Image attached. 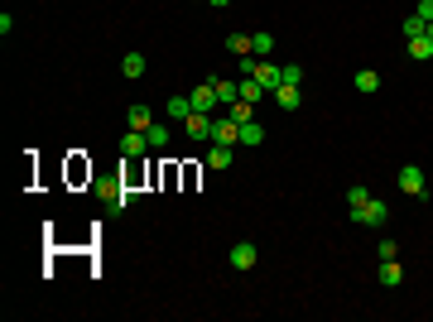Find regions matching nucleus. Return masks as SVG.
<instances>
[{
  "mask_svg": "<svg viewBox=\"0 0 433 322\" xmlns=\"http://www.w3.org/2000/svg\"><path fill=\"white\" fill-rule=\"evenodd\" d=\"M395 183H400V193H405V198H429V178H424V169H419V164H405V169L395 173Z\"/></svg>",
  "mask_w": 433,
  "mask_h": 322,
  "instance_id": "obj_1",
  "label": "nucleus"
},
{
  "mask_svg": "<svg viewBox=\"0 0 433 322\" xmlns=\"http://www.w3.org/2000/svg\"><path fill=\"white\" fill-rule=\"evenodd\" d=\"M351 221H356V226H371V231H380V226L390 221V207H385L380 198H371L366 207H351Z\"/></svg>",
  "mask_w": 433,
  "mask_h": 322,
  "instance_id": "obj_2",
  "label": "nucleus"
},
{
  "mask_svg": "<svg viewBox=\"0 0 433 322\" xmlns=\"http://www.w3.org/2000/svg\"><path fill=\"white\" fill-rule=\"evenodd\" d=\"M226 260H231V269H255V260H260V250H255L250 240H236Z\"/></svg>",
  "mask_w": 433,
  "mask_h": 322,
  "instance_id": "obj_3",
  "label": "nucleus"
},
{
  "mask_svg": "<svg viewBox=\"0 0 433 322\" xmlns=\"http://www.w3.org/2000/svg\"><path fill=\"white\" fill-rule=\"evenodd\" d=\"M188 102H193V111L212 115V111H217V87H212V82H198V87L188 92Z\"/></svg>",
  "mask_w": 433,
  "mask_h": 322,
  "instance_id": "obj_4",
  "label": "nucleus"
},
{
  "mask_svg": "<svg viewBox=\"0 0 433 322\" xmlns=\"http://www.w3.org/2000/svg\"><path fill=\"white\" fill-rule=\"evenodd\" d=\"M183 130H188V140H212V115H203V111H193L188 120H183Z\"/></svg>",
  "mask_w": 433,
  "mask_h": 322,
  "instance_id": "obj_5",
  "label": "nucleus"
},
{
  "mask_svg": "<svg viewBox=\"0 0 433 322\" xmlns=\"http://www.w3.org/2000/svg\"><path fill=\"white\" fill-rule=\"evenodd\" d=\"M270 97H275V106H279V111H299V106H304V92H299V87H289V82H279Z\"/></svg>",
  "mask_w": 433,
  "mask_h": 322,
  "instance_id": "obj_6",
  "label": "nucleus"
},
{
  "mask_svg": "<svg viewBox=\"0 0 433 322\" xmlns=\"http://www.w3.org/2000/svg\"><path fill=\"white\" fill-rule=\"evenodd\" d=\"M212 140H217V144H231V149H236V144H241V125H236L231 115H226V120H212Z\"/></svg>",
  "mask_w": 433,
  "mask_h": 322,
  "instance_id": "obj_7",
  "label": "nucleus"
},
{
  "mask_svg": "<svg viewBox=\"0 0 433 322\" xmlns=\"http://www.w3.org/2000/svg\"><path fill=\"white\" fill-rule=\"evenodd\" d=\"M250 77H255V82H260V87H265V92H275V87H279V82H284V77H279V68H275V63H270V58H260V63H255V73H250Z\"/></svg>",
  "mask_w": 433,
  "mask_h": 322,
  "instance_id": "obj_8",
  "label": "nucleus"
},
{
  "mask_svg": "<svg viewBox=\"0 0 433 322\" xmlns=\"http://www.w3.org/2000/svg\"><path fill=\"white\" fill-rule=\"evenodd\" d=\"M120 154H125V159H140V154H149V140H145V130H125V140H120Z\"/></svg>",
  "mask_w": 433,
  "mask_h": 322,
  "instance_id": "obj_9",
  "label": "nucleus"
},
{
  "mask_svg": "<svg viewBox=\"0 0 433 322\" xmlns=\"http://www.w3.org/2000/svg\"><path fill=\"white\" fill-rule=\"evenodd\" d=\"M212 87H217V106H236L241 102V87L231 77H212Z\"/></svg>",
  "mask_w": 433,
  "mask_h": 322,
  "instance_id": "obj_10",
  "label": "nucleus"
},
{
  "mask_svg": "<svg viewBox=\"0 0 433 322\" xmlns=\"http://www.w3.org/2000/svg\"><path fill=\"white\" fill-rule=\"evenodd\" d=\"M125 125H130V130H149V125H154V111H149V106H140V102H135V106L125 111Z\"/></svg>",
  "mask_w": 433,
  "mask_h": 322,
  "instance_id": "obj_11",
  "label": "nucleus"
},
{
  "mask_svg": "<svg viewBox=\"0 0 433 322\" xmlns=\"http://www.w3.org/2000/svg\"><path fill=\"white\" fill-rule=\"evenodd\" d=\"M231 159H236V149L212 140V149H208V169H231Z\"/></svg>",
  "mask_w": 433,
  "mask_h": 322,
  "instance_id": "obj_12",
  "label": "nucleus"
},
{
  "mask_svg": "<svg viewBox=\"0 0 433 322\" xmlns=\"http://www.w3.org/2000/svg\"><path fill=\"white\" fill-rule=\"evenodd\" d=\"M380 284H385V289H400V284H405L400 260H380Z\"/></svg>",
  "mask_w": 433,
  "mask_h": 322,
  "instance_id": "obj_13",
  "label": "nucleus"
},
{
  "mask_svg": "<svg viewBox=\"0 0 433 322\" xmlns=\"http://www.w3.org/2000/svg\"><path fill=\"white\" fill-rule=\"evenodd\" d=\"M356 92H361V97L380 92V73H376V68H361V73H356Z\"/></svg>",
  "mask_w": 433,
  "mask_h": 322,
  "instance_id": "obj_14",
  "label": "nucleus"
},
{
  "mask_svg": "<svg viewBox=\"0 0 433 322\" xmlns=\"http://www.w3.org/2000/svg\"><path fill=\"white\" fill-rule=\"evenodd\" d=\"M241 144H246V149L265 144V125H260V120H246V125H241Z\"/></svg>",
  "mask_w": 433,
  "mask_h": 322,
  "instance_id": "obj_15",
  "label": "nucleus"
},
{
  "mask_svg": "<svg viewBox=\"0 0 433 322\" xmlns=\"http://www.w3.org/2000/svg\"><path fill=\"white\" fill-rule=\"evenodd\" d=\"M409 58H414V63H429V58H433V39H429V34L409 39Z\"/></svg>",
  "mask_w": 433,
  "mask_h": 322,
  "instance_id": "obj_16",
  "label": "nucleus"
},
{
  "mask_svg": "<svg viewBox=\"0 0 433 322\" xmlns=\"http://www.w3.org/2000/svg\"><path fill=\"white\" fill-rule=\"evenodd\" d=\"M250 53H255V58H270V53H275V34H265V29L250 34Z\"/></svg>",
  "mask_w": 433,
  "mask_h": 322,
  "instance_id": "obj_17",
  "label": "nucleus"
},
{
  "mask_svg": "<svg viewBox=\"0 0 433 322\" xmlns=\"http://www.w3.org/2000/svg\"><path fill=\"white\" fill-rule=\"evenodd\" d=\"M120 73H125L130 82H135V77H145V53H125V58H120Z\"/></svg>",
  "mask_w": 433,
  "mask_h": 322,
  "instance_id": "obj_18",
  "label": "nucleus"
},
{
  "mask_svg": "<svg viewBox=\"0 0 433 322\" xmlns=\"http://www.w3.org/2000/svg\"><path fill=\"white\" fill-rule=\"evenodd\" d=\"M145 140H149V149H169V125H164V120H154V125L145 130Z\"/></svg>",
  "mask_w": 433,
  "mask_h": 322,
  "instance_id": "obj_19",
  "label": "nucleus"
},
{
  "mask_svg": "<svg viewBox=\"0 0 433 322\" xmlns=\"http://www.w3.org/2000/svg\"><path fill=\"white\" fill-rule=\"evenodd\" d=\"M236 87H241V102H250V106H255V102H260V97H265V87H260V82H255V77H241V82H236Z\"/></svg>",
  "mask_w": 433,
  "mask_h": 322,
  "instance_id": "obj_20",
  "label": "nucleus"
},
{
  "mask_svg": "<svg viewBox=\"0 0 433 322\" xmlns=\"http://www.w3.org/2000/svg\"><path fill=\"white\" fill-rule=\"evenodd\" d=\"M226 53L246 58V53H250V34H226Z\"/></svg>",
  "mask_w": 433,
  "mask_h": 322,
  "instance_id": "obj_21",
  "label": "nucleus"
},
{
  "mask_svg": "<svg viewBox=\"0 0 433 322\" xmlns=\"http://www.w3.org/2000/svg\"><path fill=\"white\" fill-rule=\"evenodd\" d=\"M366 202H371V188L351 183V188H347V212H351V207H366Z\"/></svg>",
  "mask_w": 433,
  "mask_h": 322,
  "instance_id": "obj_22",
  "label": "nucleus"
},
{
  "mask_svg": "<svg viewBox=\"0 0 433 322\" xmlns=\"http://www.w3.org/2000/svg\"><path fill=\"white\" fill-rule=\"evenodd\" d=\"M120 188H125V183H116V178H102V183H97V193L107 198L111 207H116V198H120Z\"/></svg>",
  "mask_w": 433,
  "mask_h": 322,
  "instance_id": "obj_23",
  "label": "nucleus"
},
{
  "mask_svg": "<svg viewBox=\"0 0 433 322\" xmlns=\"http://www.w3.org/2000/svg\"><path fill=\"white\" fill-rule=\"evenodd\" d=\"M164 111H169V115H178V120H188V115H193V102H188V97H174Z\"/></svg>",
  "mask_w": 433,
  "mask_h": 322,
  "instance_id": "obj_24",
  "label": "nucleus"
},
{
  "mask_svg": "<svg viewBox=\"0 0 433 322\" xmlns=\"http://www.w3.org/2000/svg\"><path fill=\"white\" fill-rule=\"evenodd\" d=\"M231 120H236V125L255 120V106H250V102H236V106H231Z\"/></svg>",
  "mask_w": 433,
  "mask_h": 322,
  "instance_id": "obj_25",
  "label": "nucleus"
},
{
  "mask_svg": "<svg viewBox=\"0 0 433 322\" xmlns=\"http://www.w3.org/2000/svg\"><path fill=\"white\" fill-rule=\"evenodd\" d=\"M279 77H284L289 87H299V82H304V68H299V63H284V68H279Z\"/></svg>",
  "mask_w": 433,
  "mask_h": 322,
  "instance_id": "obj_26",
  "label": "nucleus"
},
{
  "mask_svg": "<svg viewBox=\"0 0 433 322\" xmlns=\"http://www.w3.org/2000/svg\"><path fill=\"white\" fill-rule=\"evenodd\" d=\"M424 29H429V19H419V15H409V19H405V34H409V39H419Z\"/></svg>",
  "mask_w": 433,
  "mask_h": 322,
  "instance_id": "obj_27",
  "label": "nucleus"
},
{
  "mask_svg": "<svg viewBox=\"0 0 433 322\" xmlns=\"http://www.w3.org/2000/svg\"><path fill=\"white\" fill-rule=\"evenodd\" d=\"M419 19H433V0H419V10H414Z\"/></svg>",
  "mask_w": 433,
  "mask_h": 322,
  "instance_id": "obj_28",
  "label": "nucleus"
},
{
  "mask_svg": "<svg viewBox=\"0 0 433 322\" xmlns=\"http://www.w3.org/2000/svg\"><path fill=\"white\" fill-rule=\"evenodd\" d=\"M208 5H217V10H221V5H231V0H208Z\"/></svg>",
  "mask_w": 433,
  "mask_h": 322,
  "instance_id": "obj_29",
  "label": "nucleus"
},
{
  "mask_svg": "<svg viewBox=\"0 0 433 322\" xmlns=\"http://www.w3.org/2000/svg\"><path fill=\"white\" fill-rule=\"evenodd\" d=\"M424 34H429V39H433V19H429V29H424Z\"/></svg>",
  "mask_w": 433,
  "mask_h": 322,
  "instance_id": "obj_30",
  "label": "nucleus"
}]
</instances>
